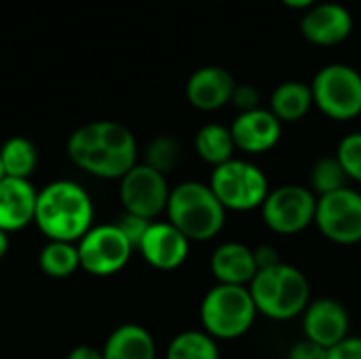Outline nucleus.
Here are the masks:
<instances>
[{
  "label": "nucleus",
  "instance_id": "f257e3e1",
  "mask_svg": "<svg viewBox=\"0 0 361 359\" xmlns=\"http://www.w3.org/2000/svg\"><path fill=\"white\" fill-rule=\"evenodd\" d=\"M68 157L91 176L116 180L137 165V144L125 125L93 121L70 135Z\"/></svg>",
  "mask_w": 361,
  "mask_h": 359
},
{
  "label": "nucleus",
  "instance_id": "f03ea898",
  "mask_svg": "<svg viewBox=\"0 0 361 359\" xmlns=\"http://www.w3.org/2000/svg\"><path fill=\"white\" fill-rule=\"evenodd\" d=\"M34 222L49 241L74 243L91 231L93 201L80 184L55 180L38 190Z\"/></svg>",
  "mask_w": 361,
  "mask_h": 359
},
{
  "label": "nucleus",
  "instance_id": "7ed1b4c3",
  "mask_svg": "<svg viewBox=\"0 0 361 359\" xmlns=\"http://www.w3.org/2000/svg\"><path fill=\"white\" fill-rule=\"evenodd\" d=\"M167 222L173 224L190 243L209 241L220 235L226 222V209L203 182H182L169 193Z\"/></svg>",
  "mask_w": 361,
  "mask_h": 359
},
{
  "label": "nucleus",
  "instance_id": "20e7f679",
  "mask_svg": "<svg viewBox=\"0 0 361 359\" xmlns=\"http://www.w3.org/2000/svg\"><path fill=\"white\" fill-rule=\"evenodd\" d=\"M247 288L258 313L275 322H288L302 315L311 303V284L307 275L286 262L258 271Z\"/></svg>",
  "mask_w": 361,
  "mask_h": 359
},
{
  "label": "nucleus",
  "instance_id": "39448f33",
  "mask_svg": "<svg viewBox=\"0 0 361 359\" xmlns=\"http://www.w3.org/2000/svg\"><path fill=\"white\" fill-rule=\"evenodd\" d=\"M258 315L247 286L216 284L201 300L199 317L203 332L216 341H235L250 332Z\"/></svg>",
  "mask_w": 361,
  "mask_h": 359
},
{
  "label": "nucleus",
  "instance_id": "423d86ee",
  "mask_svg": "<svg viewBox=\"0 0 361 359\" xmlns=\"http://www.w3.org/2000/svg\"><path fill=\"white\" fill-rule=\"evenodd\" d=\"M209 188L226 212H254L260 209L271 193L264 171L245 159H231L214 167Z\"/></svg>",
  "mask_w": 361,
  "mask_h": 359
},
{
  "label": "nucleus",
  "instance_id": "0eeeda50",
  "mask_svg": "<svg viewBox=\"0 0 361 359\" xmlns=\"http://www.w3.org/2000/svg\"><path fill=\"white\" fill-rule=\"evenodd\" d=\"M313 104L332 121H353L361 114V74L345 63L322 68L313 83Z\"/></svg>",
  "mask_w": 361,
  "mask_h": 359
},
{
  "label": "nucleus",
  "instance_id": "6e6552de",
  "mask_svg": "<svg viewBox=\"0 0 361 359\" xmlns=\"http://www.w3.org/2000/svg\"><path fill=\"white\" fill-rule=\"evenodd\" d=\"M317 195L302 184L271 188L260 212L264 224L277 235H296L315 224Z\"/></svg>",
  "mask_w": 361,
  "mask_h": 359
},
{
  "label": "nucleus",
  "instance_id": "1a4fd4ad",
  "mask_svg": "<svg viewBox=\"0 0 361 359\" xmlns=\"http://www.w3.org/2000/svg\"><path fill=\"white\" fill-rule=\"evenodd\" d=\"M315 224L319 233L338 245L361 243V193L343 188L332 195L317 197Z\"/></svg>",
  "mask_w": 361,
  "mask_h": 359
},
{
  "label": "nucleus",
  "instance_id": "9d476101",
  "mask_svg": "<svg viewBox=\"0 0 361 359\" xmlns=\"http://www.w3.org/2000/svg\"><path fill=\"white\" fill-rule=\"evenodd\" d=\"M133 254V245L118 231L116 224H102L91 229L78 243V258L82 271L95 277H110L123 271Z\"/></svg>",
  "mask_w": 361,
  "mask_h": 359
},
{
  "label": "nucleus",
  "instance_id": "9b49d317",
  "mask_svg": "<svg viewBox=\"0 0 361 359\" xmlns=\"http://www.w3.org/2000/svg\"><path fill=\"white\" fill-rule=\"evenodd\" d=\"M169 193L171 188L165 174L148 167L146 163H137L121 178V201L125 212L152 222L167 209Z\"/></svg>",
  "mask_w": 361,
  "mask_h": 359
},
{
  "label": "nucleus",
  "instance_id": "f8f14e48",
  "mask_svg": "<svg viewBox=\"0 0 361 359\" xmlns=\"http://www.w3.org/2000/svg\"><path fill=\"white\" fill-rule=\"evenodd\" d=\"M302 36L317 47H336L353 32V17L347 6L338 2L313 4L300 21Z\"/></svg>",
  "mask_w": 361,
  "mask_h": 359
},
{
  "label": "nucleus",
  "instance_id": "ddd939ff",
  "mask_svg": "<svg viewBox=\"0 0 361 359\" xmlns=\"http://www.w3.org/2000/svg\"><path fill=\"white\" fill-rule=\"evenodd\" d=\"M281 129L283 123L269 108L239 112L231 125L237 150L247 154H262L275 148L281 140Z\"/></svg>",
  "mask_w": 361,
  "mask_h": 359
},
{
  "label": "nucleus",
  "instance_id": "4468645a",
  "mask_svg": "<svg viewBox=\"0 0 361 359\" xmlns=\"http://www.w3.org/2000/svg\"><path fill=\"white\" fill-rule=\"evenodd\" d=\"M305 339L332 349L349 336V313L345 305L334 298H319L309 303L302 313Z\"/></svg>",
  "mask_w": 361,
  "mask_h": 359
},
{
  "label": "nucleus",
  "instance_id": "2eb2a0df",
  "mask_svg": "<svg viewBox=\"0 0 361 359\" xmlns=\"http://www.w3.org/2000/svg\"><path fill=\"white\" fill-rule=\"evenodd\" d=\"M137 250L150 267L159 271H173L186 262L190 254V241L173 224L152 222Z\"/></svg>",
  "mask_w": 361,
  "mask_h": 359
},
{
  "label": "nucleus",
  "instance_id": "dca6fc26",
  "mask_svg": "<svg viewBox=\"0 0 361 359\" xmlns=\"http://www.w3.org/2000/svg\"><path fill=\"white\" fill-rule=\"evenodd\" d=\"M235 78L220 66H205L190 74L186 83V99L192 108L214 112L231 104L235 91Z\"/></svg>",
  "mask_w": 361,
  "mask_h": 359
},
{
  "label": "nucleus",
  "instance_id": "f3484780",
  "mask_svg": "<svg viewBox=\"0 0 361 359\" xmlns=\"http://www.w3.org/2000/svg\"><path fill=\"white\" fill-rule=\"evenodd\" d=\"M36 197L30 180L2 178L0 180V231L13 233L34 222Z\"/></svg>",
  "mask_w": 361,
  "mask_h": 359
},
{
  "label": "nucleus",
  "instance_id": "a211bd4d",
  "mask_svg": "<svg viewBox=\"0 0 361 359\" xmlns=\"http://www.w3.org/2000/svg\"><path fill=\"white\" fill-rule=\"evenodd\" d=\"M209 269L216 281L224 286H250L258 273L254 250L239 241L220 243L212 254Z\"/></svg>",
  "mask_w": 361,
  "mask_h": 359
},
{
  "label": "nucleus",
  "instance_id": "6ab92c4d",
  "mask_svg": "<svg viewBox=\"0 0 361 359\" xmlns=\"http://www.w3.org/2000/svg\"><path fill=\"white\" fill-rule=\"evenodd\" d=\"M102 355L104 359H157V345L146 328L125 324L108 336Z\"/></svg>",
  "mask_w": 361,
  "mask_h": 359
},
{
  "label": "nucleus",
  "instance_id": "aec40b11",
  "mask_svg": "<svg viewBox=\"0 0 361 359\" xmlns=\"http://www.w3.org/2000/svg\"><path fill=\"white\" fill-rule=\"evenodd\" d=\"M311 106H315L311 85L300 80H288L273 91L269 110L281 123H296L309 114Z\"/></svg>",
  "mask_w": 361,
  "mask_h": 359
},
{
  "label": "nucleus",
  "instance_id": "412c9836",
  "mask_svg": "<svg viewBox=\"0 0 361 359\" xmlns=\"http://www.w3.org/2000/svg\"><path fill=\"white\" fill-rule=\"evenodd\" d=\"M195 148H197V154L212 167H218L235 159V150H237L231 127H224L220 123L203 125L195 138Z\"/></svg>",
  "mask_w": 361,
  "mask_h": 359
},
{
  "label": "nucleus",
  "instance_id": "4be33fe9",
  "mask_svg": "<svg viewBox=\"0 0 361 359\" xmlns=\"http://www.w3.org/2000/svg\"><path fill=\"white\" fill-rule=\"evenodd\" d=\"M0 161L6 178H19V180H30V176L36 169V146L21 135L8 138L2 148H0Z\"/></svg>",
  "mask_w": 361,
  "mask_h": 359
},
{
  "label": "nucleus",
  "instance_id": "5701e85b",
  "mask_svg": "<svg viewBox=\"0 0 361 359\" xmlns=\"http://www.w3.org/2000/svg\"><path fill=\"white\" fill-rule=\"evenodd\" d=\"M167 359H220L218 341L203 330H186L171 339Z\"/></svg>",
  "mask_w": 361,
  "mask_h": 359
},
{
  "label": "nucleus",
  "instance_id": "b1692460",
  "mask_svg": "<svg viewBox=\"0 0 361 359\" xmlns=\"http://www.w3.org/2000/svg\"><path fill=\"white\" fill-rule=\"evenodd\" d=\"M38 264H40V271L49 277H55V279L70 277L80 267L78 248L66 241H49L40 250Z\"/></svg>",
  "mask_w": 361,
  "mask_h": 359
},
{
  "label": "nucleus",
  "instance_id": "393cba45",
  "mask_svg": "<svg viewBox=\"0 0 361 359\" xmlns=\"http://www.w3.org/2000/svg\"><path fill=\"white\" fill-rule=\"evenodd\" d=\"M347 182H349V178L336 157H324V159L315 161V165L311 167V174H309V188L317 197L343 190V188H347Z\"/></svg>",
  "mask_w": 361,
  "mask_h": 359
},
{
  "label": "nucleus",
  "instance_id": "a878e982",
  "mask_svg": "<svg viewBox=\"0 0 361 359\" xmlns=\"http://www.w3.org/2000/svg\"><path fill=\"white\" fill-rule=\"evenodd\" d=\"M180 161V144L169 138V135H161V138H154L148 148H146V165L161 171V174H167L171 171Z\"/></svg>",
  "mask_w": 361,
  "mask_h": 359
},
{
  "label": "nucleus",
  "instance_id": "bb28decb",
  "mask_svg": "<svg viewBox=\"0 0 361 359\" xmlns=\"http://www.w3.org/2000/svg\"><path fill=\"white\" fill-rule=\"evenodd\" d=\"M334 157L343 165L347 178L361 184V131H353V133L345 135L341 140Z\"/></svg>",
  "mask_w": 361,
  "mask_h": 359
},
{
  "label": "nucleus",
  "instance_id": "cd10ccee",
  "mask_svg": "<svg viewBox=\"0 0 361 359\" xmlns=\"http://www.w3.org/2000/svg\"><path fill=\"white\" fill-rule=\"evenodd\" d=\"M150 224H152V220H146V218H140V216H133V214H127V212L116 222L118 231L129 239L133 250H137V245L142 243V239H144Z\"/></svg>",
  "mask_w": 361,
  "mask_h": 359
},
{
  "label": "nucleus",
  "instance_id": "c85d7f7f",
  "mask_svg": "<svg viewBox=\"0 0 361 359\" xmlns=\"http://www.w3.org/2000/svg\"><path fill=\"white\" fill-rule=\"evenodd\" d=\"M231 104L239 110V112H250V110H256L260 108V93L254 85H235V91H233V97H231Z\"/></svg>",
  "mask_w": 361,
  "mask_h": 359
},
{
  "label": "nucleus",
  "instance_id": "c756f323",
  "mask_svg": "<svg viewBox=\"0 0 361 359\" xmlns=\"http://www.w3.org/2000/svg\"><path fill=\"white\" fill-rule=\"evenodd\" d=\"M328 355H330V349H326L309 339H302L290 349L288 359H328Z\"/></svg>",
  "mask_w": 361,
  "mask_h": 359
},
{
  "label": "nucleus",
  "instance_id": "7c9ffc66",
  "mask_svg": "<svg viewBox=\"0 0 361 359\" xmlns=\"http://www.w3.org/2000/svg\"><path fill=\"white\" fill-rule=\"evenodd\" d=\"M328 359H361V336H347L330 349Z\"/></svg>",
  "mask_w": 361,
  "mask_h": 359
},
{
  "label": "nucleus",
  "instance_id": "2f4dec72",
  "mask_svg": "<svg viewBox=\"0 0 361 359\" xmlns=\"http://www.w3.org/2000/svg\"><path fill=\"white\" fill-rule=\"evenodd\" d=\"M254 260H256V269L258 271H267V269H273V267L281 264L279 250L269 245V243L254 248Z\"/></svg>",
  "mask_w": 361,
  "mask_h": 359
},
{
  "label": "nucleus",
  "instance_id": "473e14b6",
  "mask_svg": "<svg viewBox=\"0 0 361 359\" xmlns=\"http://www.w3.org/2000/svg\"><path fill=\"white\" fill-rule=\"evenodd\" d=\"M66 359H104V355H102V351H97L93 347L80 345V347H74Z\"/></svg>",
  "mask_w": 361,
  "mask_h": 359
},
{
  "label": "nucleus",
  "instance_id": "72a5a7b5",
  "mask_svg": "<svg viewBox=\"0 0 361 359\" xmlns=\"http://www.w3.org/2000/svg\"><path fill=\"white\" fill-rule=\"evenodd\" d=\"M290 8H311L317 0H281Z\"/></svg>",
  "mask_w": 361,
  "mask_h": 359
},
{
  "label": "nucleus",
  "instance_id": "f704fd0d",
  "mask_svg": "<svg viewBox=\"0 0 361 359\" xmlns=\"http://www.w3.org/2000/svg\"><path fill=\"white\" fill-rule=\"evenodd\" d=\"M6 252H8V237L4 231H0V258H4Z\"/></svg>",
  "mask_w": 361,
  "mask_h": 359
},
{
  "label": "nucleus",
  "instance_id": "c9c22d12",
  "mask_svg": "<svg viewBox=\"0 0 361 359\" xmlns=\"http://www.w3.org/2000/svg\"><path fill=\"white\" fill-rule=\"evenodd\" d=\"M2 178H6V176H4V169H2V161H0V180H2Z\"/></svg>",
  "mask_w": 361,
  "mask_h": 359
},
{
  "label": "nucleus",
  "instance_id": "e433bc0d",
  "mask_svg": "<svg viewBox=\"0 0 361 359\" xmlns=\"http://www.w3.org/2000/svg\"><path fill=\"white\" fill-rule=\"evenodd\" d=\"M360 116H361V114H360Z\"/></svg>",
  "mask_w": 361,
  "mask_h": 359
}]
</instances>
